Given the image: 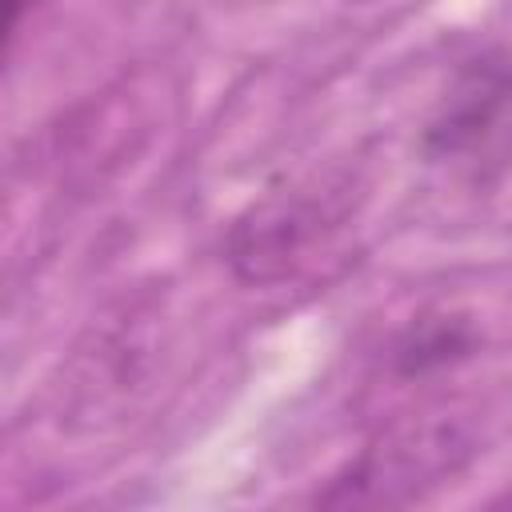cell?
I'll return each mask as SVG.
<instances>
[{"label":"cell","instance_id":"cell-1","mask_svg":"<svg viewBox=\"0 0 512 512\" xmlns=\"http://www.w3.org/2000/svg\"><path fill=\"white\" fill-rule=\"evenodd\" d=\"M424 156L472 184L512 168V48L464 64L424 128Z\"/></svg>","mask_w":512,"mask_h":512},{"label":"cell","instance_id":"cell-2","mask_svg":"<svg viewBox=\"0 0 512 512\" xmlns=\"http://www.w3.org/2000/svg\"><path fill=\"white\" fill-rule=\"evenodd\" d=\"M460 452H464V444L452 432L392 440L384 448H372L348 472V480H340L344 496H332V500H344V504H392V500H408L420 484H432L428 476L452 472V464H456Z\"/></svg>","mask_w":512,"mask_h":512},{"label":"cell","instance_id":"cell-3","mask_svg":"<svg viewBox=\"0 0 512 512\" xmlns=\"http://www.w3.org/2000/svg\"><path fill=\"white\" fill-rule=\"evenodd\" d=\"M476 336L468 328V320L460 316H420L404 328V336L396 340V372L400 376H424L436 368H448L456 360H464L472 352Z\"/></svg>","mask_w":512,"mask_h":512},{"label":"cell","instance_id":"cell-4","mask_svg":"<svg viewBox=\"0 0 512 512\" xmlns=\"http://www.w3.org/2000/svg\"><path fill=\"white\" fill-rule=\"evenodd\" d=\"M24 4H28V0H8V32L16 28V20H20V12H24Z\"/></svg>","mask_w":512,"mask_h":512}]
</instances>
